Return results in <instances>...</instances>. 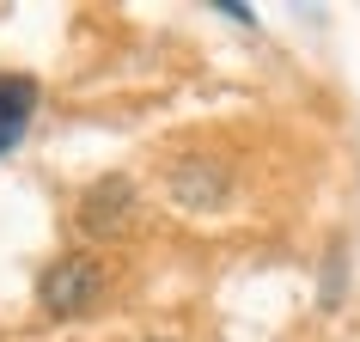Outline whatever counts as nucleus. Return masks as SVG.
Wrapping results in <instances>:
<instances>
[{
  "instance_id": "nucleus-4",
  "label": "nucleus",
  "mask_w": 360,
  "mask_h": 342,
  "mask_svg": "<svg viewBox=\"0 0 360 342\" xmlns=\"http://www.w3.org/2000/svg\"><path fill=\"white\" fill-rule=\"evenodd\" d=\"M171 196H177L190 214H208L214 202L226 196V171L208 165V159H195V165H177V171H171Z\"/></svg>"
},
{
  "instance_id": "nucleus-5",
  "label": "nucleus",
  "mask_w": 360,
  "mask_h": 342,
  "mask_svg": "<svg viewBox=\"0 0 360 342\" xmlns=\"http://www.w3.org/2000/svg\"><path fill=\"white\" fill-rule=\"evenodd\" d=\"M214 13H220V19H232V25H257V13H250V6H238V0H220Z\"/></svg>"
},
{
  "instance_id": "nucleus-2",
  "label": "nucleus",
  "mask_w": 360,
  "mask_h": 342,
  "mask_svg": "<svg viewBox=\"0 0 360 342\" xmlns=\"http://www.w3.org/2000/svg\"><path fill=\"white\" fill-rule=\"evenodd\" d=\"M134 220V184L129 177H98L92 190L79 196V232L86 239H116Z\"/></svg>"
},
{
  "instance_id": "nucleus-6",
  "label": "nucleus",
  "mask_w": 360,
  "mask_h": 342,
  "mask_svg": "<svg viewBox=\"0 0 360 342\" xmlns=\"http://www.w3.org/2000/svg\"><path fill=\"white\" fill-rule=\"evenodd\" d=\"M147 342H159V336H147Z\"/></svg>"
},
{
  "instance_id": "nucleus-1",
  "label": "nucleus",
  "mask_w": 360,
  "mask_h": 342,
  "mask_svg": "<svg viewBox=\"0 0 360 342\" xmlns=\"http://www.w3.org/2000/svg\"><path fill=\"white\" fill-rule=\"evenodd\" d=\"M98 300H104V263L92 251H68L61 263L43 269V281H37V305L49 318H86Z\"/></svg>"
},
{
  "instance_id": "nucleus-3",
  "label": "nucleus",
  "mask_w": 360,
  "mask_h": 342,
  "mask_svg": "<svg viewBox=\"0 0 360 342\" xmlns=\"http://www.w3.org/2000/svg\"><path fill=\"white\" fill-rule=\"evenodd\" d=\"M31 110H37V80L25 74H0V153H13L31 129Z\"/></svg>"
}]
</instances>
